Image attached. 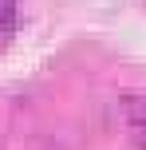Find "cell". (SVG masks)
Segmentation results:
<instances>
[{"mask_svg": "<svg viewBox=\"0 0 146 150\" xmlns=\"http://www.w3.org/2000/svg\"><path fill=\"white\" fill-rule=\"evenodd\" d=\"M12 16H16V4H12V0H0V28H8Z\"/></svg>", "mask_w": 146, "mask_h": 150, "instance_id": "6da1fadb", "label": "cell"}]
</instances>
